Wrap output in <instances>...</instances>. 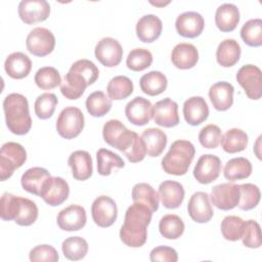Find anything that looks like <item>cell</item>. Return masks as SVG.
Returning a JSON list of instances; mask_svg holds the SVG:
<instances>
[{
	"label": "cell",
	"instance_id": "681fc988",
	"mask_svg": "<svg viewBox=\"0 0 262 262\" xmlns=\"http://www.w3.org/2000/svg\"><path fill=\"white\" fill-rule=\"evenodd\" d=\"M243 244L250 249H258L261 247L260 225L255 220H248L245 224L244 233L242 236Z\"/></svg>",
	"mask_w": 262,
	"mask_h": 262
},
{
	"label": "cell",
	"instance_id": "db71d44e",
	"mask_svg": "<svg viewBox=\"0 0 262 262\" xmlns=\"http://www.w3.org/2000/svg\"><path fill=\"white\" fill-rule=\"evenodd\" d=\"M149 259L152 262L157 261H163V262H176L178 260V254L177 252L167 246H159L154 248L150 251Z\"/></svg>",
	"mask_w": 262,
	"mask_h": 262
},
{
	"label": "cell",
	"instance_id": "d6a6232c",
	"mask_svg": "<svg viewBox=\"0 0 262 262\" xmlns=\"http://www.w3.org/2000/svg\"><path fill=\"white\" fill-rule=\"evenodd\" d=\"M223 174L224 177L231 182L246 179L252 174V164L248 159L243 157L232 158L225 164Z\"/></svg>",
	"mask_w": 262,
	"mask_h": 262
},
{
	"label": "cell",
	"instance_id": "277c9868",
	"mask_svg": "<svg viewBox=\"0 0 262 262\" xmlns=\"http://www.w3.org/2000/svg\"><path fill=\"white\" fill-rule=\"evenodd\" d=\"M194 154L195 149L190 141L183 139L175 140L162 159V168L170 175H184L188 171Z\"/></svg>",
	"mask_w": 262,
	"mask_h": 262
},
{
	"label": "cell",
	"instance_id": "f546056e",
	"mask_svg": "<svg viewBox=\"0 0 262 262\" xmlns=\"http://www.w3.org/2000/svg\"><path fill=\"white\" fill-rule=\"evenodd\" d=\"M51 175L45 168L33 167L28 169L20 178V183L23 188L35 195H39L43 183Z\"/></svg>",
	"mask_w": 262,
	"mask_h": 262
},
{
	"label": "cell",
	"instance_id": "3957f363",
	"mask_svg": "<svg viewBox=\"0 0 262 262\" xmlns=\"http://www.w3.org/2000/svg\"><path fill=\"white\" fill-rule=\"evenodd\" d=\"M3 111L8 130L16 135L27 134L32 127L29 102L19 93H10L3 100Z\"/></svg>",
	"mask_w": 262,
	"mask_h": 262
},
{
	"label": "cell",
	"instance_id": "484cf974",
	"mask_svg": "<svg viewBox=\"0 0 262 262\" xmlns=\"http://www.w3.org/2000/svg\"><path fill=\"white\" fill-rule=\"evenodd\" d=\"M32 69L30 57L23 52H13L9 54L4 62L6 74L12 79H23L27 77Z\"/></svg>",
	"mask_w": 262,
	"mask_h": 262
},
{
	"label": "cell",
	"instance_id": "8992f818",
	"mask_svg": "<svg viewBox=\"0 0 262 262\" xmlns=\"http://www.w3.org/2000/svg\"><path fill=\"white\" fill-rule=\"evenodd\" d=\"M85 119L82 111L77 106H67L56 120L57 133L66 139L77 137L83 130Z\"/></svg>",
	"mask_w": 262,
	"mask_h": 262
},
{
	"label": "cell",
	"instance_id": "4fadbf2b",
	"mask_svg": "<svg viewBox=\"0 0 262 262\" xmlns=\"http://www.w3.org/2000/svg\"><path fill=\"white\" fill-rule=\"evenodd\" d=\"M18 16L27 25L44 21L50 14V5L46 0H23L18 4Z\"/></svg>",
	"mask_w": 262,
	"mask_h": 262
},
{
	"label": "cell",
	"instance_id": "f907efd6",
	"mask_svg": "<svg viewBox=\"0 0 262 262\" xmlns=\"http://www.w3.org/2000/svg\"><path fill=\"white\" fill-rule=\"evenodd\" d=\"M123 154L126 156L129 162L138 163L142 161L146 156L145 145L141 137L135 132L131 141L127 145V147L123 150Z\"/></svg>",
	"mask_w": 262,
	"mask_h": 262
},
{
	"label": "cell",
	"instance_id": "8fae6325",
	"mask_svg": "<svg viewBox=\"0 0 262 262\" xmlns=\"http://www.w3.org/2000/svg\"><path fill=\"white\" fill-rule=\"evenodd\" d=\"M212 204L219 210L228 211L235 208L239 202L238 184L230 182L215 185L209 195Z\"/></svg>",
	"mask_w": 262,
	"mask_h": 262
},
{
	"label": "cell",
	"instance_id": "8d00e7d4",
	"mask_svg": "<svg viewBox=\"0 0 262 262\" xmlns=\"http://www.w3.org/2000/svg\"><path fill=\"white\" fill-rule=\"evenodd\" d=\"M85 105L92 117H103L112 108V99L102 91H94L86 98Z\"/></svg>",
	"mask_w": 262,
	"mask_h": 262
},
{
	"label": "cell",
	"instance_id": "ee69618b",
	"mask_svg": "<svg viewBox=\"0 0 262 262\" xmlns=\"http://www.w3.org/2000/svg\"><path fill=\"white\" fill-rule=\"evenodd\" d=\"M34 81L40 89L50 90L61 84V77L55 68L43 67L36 72Z\"/></svg>",
	"mask_w": 262,
	"mask_h": 262
},
{
	"label": "cell",
	"instance_id": "cb8c5ba5",
	"mask_svg": "<svg viewBox=\"0 0 262 262\" xmlns=\"http://www.w3.org/2000/svg\"><path fill=\"white\" fill-rule=\"evenodd\" d=\"M184 194V188L178 181L166 180L159 185V196L163 206L167 209L178 208L183 202Z\"/></svg>",
	"mask_w": 262,
	"mask_h": 262
},
{
	"label": "cell",
	"instance_id": "5b68a950",
	"mask_svg": "<svg viewBox=\"0 0 262 262\" xmlns=\"http://www.w3.org/2000/svg\"><path fill=\"white\" fill-rule=\"evenodd\" d=\"M27 160L25 147L13 141L6 142L0 150V179L4 181L12 176L15 169L20 168Z\"/></svg>",
	"mask_w": 262,
	"mask_h": 262
},
{
	"label": "cell",
	"instance_id": "603a6c76",
	"mask_svg": "<svg viewBox=\"0 0 262 262\" xmlns=\"http://www.w3.org/2000/svg\"><path fill=\"white\" fill-rule=\"evenodd\" d=\"M68 165L72 169V175L76 180L84 181L92 175V159L90 154L86 150L73 151L69 157Z\"/></svg>",
	"mask_w": 262,
	"mask_h": 262
},
{
	"label": "cell",
	"instance_id": "d4e9b609",
	"mask_svg": "<svg viewBox=\"0 0 262 262\" xmlns=\"http://www.w3.org/2000/svg\"><path fill=\"white\" fill-rule=\"evenodd\" d=\"M171 60L177 69L188 70L196 64L199 51L196 47L190 43H179L172 50Z\"/></svg>",
	"mask_w": 262,
	"mask_h": 262
},
{
	"label": "cell",
	"instance_id": "7dc6e473",
	"mask_svg": "<svg viewBox=\"0 0 262 262\" xmlns=\"http://www.w3.org/2000/svg\"><path fill=\"white\" fill-rule=\"evenodd\" d=\"M58 99L55 94L45 92L39 95L34 103V110L36 116L41 120H46L52 117Z\"/></svg>",
	"mask_w": 262,
	"mask_h": 262
},
{
	"label": "cell",
	"instance_id": "f5cc1de1",
	"mask_svg": "<svg viewBox=\"0 0 262 262\" xmlns=\"http://www.w3.org/2000/svg\"><path fill=\"white\" fill-rule=\"evenodd\" d=\"M19 196H15L11 193L4 192L1 196L0 203V216L2 220L10 221L14 220L18 207Z\"/></svg>",
	"mask_w": 262,
	"mask_h": 262
},
{
	"label": "cell",
	"instance_id": "e575fe53",
	"mask_svg": "<svg viewBox=\"0 0 262 262\" xmlns=\"http://www.w3.org/2000/svg\"><path fill=\"white\" fill-rule=\"evenodd\" d=\"M97 172L101 176H107L111 174L113 168H124L125 163L123 159L114 151L106 148H99L96 152Z\"/></svg>",
	"mask_w": 262,
	"mask_h": 262
},
{
	"label": "cell",
	"instance_id": "816d5d0a",
	"mask_svg": "<svg viewBox=\"0 0 262 262\" xmlns=\"http://www.w3.org/2000/svg\"><path fill=\"white\" fill-rule=\"evenodd\" d=\"M29 258L32 262H56L59 259L57 251L50 245H39L30 251Z\"/></svg>",
	"mask_w": 262,
	"mask_h": 262
},
{
	"label": "cell",
	"instance_id": "1f68e13d",
	"mask_svg": "<svg viewBox=\"0 0 262 262\" xmlns=\"http://www.w3.org/2000/svg\"><path fill=\"white\" fill-rule=\"evenodd\" d=\"M132 200L134 203L145 205L152 212H156L159 209V192H157L148 183H136L132 188Z\"/></svg>",
	"mask_w": 262,
	"mask_h": 262
},
{
	"label": "cell",
	"instance_id": "9c48e42d",
	"mask_svg": "<svg viewBox=\"0 0 262 262\" xmlns=\"http://www.w3.org/2000/svg\"><path fill=\"white\" fill-rule=\"evenodd\" d=\"M91 216L99 227H110L117 220L118 208L116 202L107 196L100 195L96 198L91 205Z\"/></svg>",
	"mask_w": 262,
	"mask_h": 262
},
{
	"label": "cell",
	"instance_id": "ab89813d",
	"mask_svg": "<svg viewBox=\"0 0 262 262\" xmlns=\"http://www.w3.org/2000/svg\"><path fill=\"white\" fill-rule=\"evenodd\" d=\"M106 91L111 99H125L133 92V82L126 76H116L110 80Z\"/></svg>",
	"mask_w": 262,
	"mask_h": 262
},
{
	"label": "cell",
	"instance_id": "2e32d148",
	"mask_svg": "<svg viewBox=\"0 0 262 262\" xmlns=\"http://www.w3.org/2000/svg\"><path fill=\"white\" fill-rule=\"evenodd\" d=\"M187 212L190 218L198 223L210 221L214 215V210L209 194L204 191L194 192L188 201Z\"/></svg>",
	"mask_w": 262,
	"mask_h": 262
},
{
	"label": "cell",
	"instance_id": "836d02e7",
	"mask_svg": "<svg viewBox=\"0 0 262 262\" xmlns=\"http://www.w3.org/2000/svg\"><path fill=\"white\" fill-rule=\"evenodd\" d=\"M248 135L245 131L237 128L227 130L221 137L220 144L224 151L228 154H235L243 151L248 145Z\"/></svg>",
	"mask_w": 262,
	"mask_h": 262
},
{
	"label": "cell",
	"instance_id": "52a82bcc",
	"mask_svg": "<svg viewBox=\"0 0 262 262\" xmlns=\"http://www.w3.org/2000/svg\"><path fill=\"white\" fill-rule=\"evenodd\" d=\"M26 45L30 53L42 57L53 51L55 47V37L48 29L38 27L29 33Z\"/></svg>",
	"mask_w": 262,
	"mask_h": 262
},
{
	"label": "cell",
	"instance_id": "30bf717a",
	"mask_svg": "<svg viewBox=\"0 0 262 262\" xmlns=\"http://www.w3.org/2000/svg\"><path fill=\"white\" fill-rule=\"evenodd\" d=\"M69 194L70 187L68 182L61 177L50 176L43 183L39 196L42 198L47 205L56 207L66 202Z\"/></svg>",
	"mask_w": 262,
	"mask_h": 262
},
{
	"label": "cell",
	"instance_id": "7bdbcfd3",
	"mask_svg": "<svg viewBox=\"0 0 262 262\" xmlns=\"http://www.w3.org/2000/svg\"><path fill=\"white\" fill-rule=\"evenodd\" d=\"M246 221L238 216H226L221 222V233L223 237L230 242H235L242 238Z\"/></svg>",
	"mask_w": 262,
	"mask_h": 262
},
{
	"label": "cell",
	"instance_id": "f1b7e54d",
	"mask_svg": "<svg viewBox=\"0 0 262 262\" xmlns=\"http://www.w3.org/2000/svg\"><path fill=\"white\" fill-rule=\"evenodd\" d=\"M140 137L145 145L146 154L152 158L159 157L167 145V135L159 128H147Z\"/></svg>",
	"mask_w": 262,
	"mask_h": 262
},
{
	"label": "cell",
	"instance_id": "74e56055",
	"mask_svg": "<svg viewBox=\"0 0 262 262\" xmlns=\"http://www.w3.org/2000/svg\"><path fill=\"white\" fill-rule=\"evenodd\" d=\"M184 227L182 219L175 214H167L159 222L160 233L168 239H177L180 237L184 232Z\"/></svg>",
	"mask_w": 262,
	"mask_h": 262
},
{
	"label": "cell",
	"instance_id": "4316f807",
	"mask_svg": "<svg viewBox=\"0 0 262 262\" xmlns=\"http://www.w3.org/2000/svg\"><path fill=\"white\" fill-rule=\"evenodd\" d=\"M239 10L232 3L221 4L215 12V24L221 32L233 31L239 23Z\"/></svg>",
	"mask_w": 262,
	"mask_h": 262
},
{
	"label": "cell",
	"instance_id": "7402d4cb",
	"mask_svg": "<svg viewBox=\"0 0 262 262\" xmlns=\"http://www.w3.org/2000/svg\"><path fill=\"white\" fill-rule=\"evenodd\" d=\"M162 30V20L155 14H145L141 16L136 24V35L138 39L144 43L156 41L161 36Z\"/></svg>",
	"mask_w": 262,
	"mask_h": 262
},
{
	"label": "cell",
	"instance_id": "6da1fadb",
	"mask_svg": "<svg viewBox=\"0 0 262 262\" xmlns=\"http://www.w3.org/2000/svg\"><path fill=\"white\" fill-rule=\"evenodd\" d=\"M152 211L140 203H133L126 213L120 229V238L128 247L139 248L147 239V226L152 217Z\"/></svg>",
	"mask_w": 262,
	"mask_h": 262
},
{
	"label": "cell",
	"instance_id": "11a10c76",
	"mask_svg": "<svg viewBox=\"0 0 262 262\" xmlns=\"http://www.w3.org/2000/svg\"><path fill=\"white\" fill-rule=\"evenodd\" d=\"M150 3H151L152 5H156V6H164V5H166V4H169L170 1H167V2H152V1H150Z\"/></svg>",
	"mask_w": 262,
	"mask_h": 262
},
{
	"label": "cell",
	"instance_id": "7c38bea8",
	"mask_svg": "<svg viewBox=\"0 0 262 262\" xmlns=\"http://www.w3.org/2000/svg\"><path fill=\"white\" fill-rule=\"evenodd\" d=\"M94 54L102 66L113 68L121 62L123 48L118 40L111 37H104L97 42Z\"/></svg>",
	"mask_w": 262,
	"mask_h": 262
},
{
	"label": "cell",
	"instance_id": "4dcf8cb0",
	"mask_svg": "<svg viewBox=\"0 0 262 262\" xmlns=\"http://www.w3.org/2000/svg\"><path fill=\"white\" fill-rule=\"evenodd\" d=\"M168 85L166 76L160 71H150L144 74L139 80V86L143 93L156 96L163 93Z\"/></svg>",
	"mask_w": 262,
	"mask_h": 262
},
{
	"label": "cell",
	"instance_id": "9a60e30c",
	"mask_svg": "<svg viewBox=\"0 0 262 262\" xmlns=\"http://www.w3.org/2000/svg\"><path fill=\"white\" fill-rule=\"evenodd\" d=\"M154 122L165 128H172L179 124L178 104L169 97L157 101L152 105Z\"/></svg>",
	"mask_w": 262,
	"mask_h": 262
},
{
	"label": "cell",
	"instance_id": "ba28073f",
	"mask_svg": "<svg viewBox=\"0 0 262 262\" xmlns=\"http://www.w3.org/2000/svg\"><path fill=\"white\" fill-rule=\"evenodd\" d=\"M261 70L254 64L243 66L236 74V81L250 99L257 100L262 94Z\"/></svg>",
	"mask_w": 262,
	"mask_h": 262
},
{
	"label": "cell",
	"instance_id": "e0dca14e",
	"mask_svg": "<svg viewBox=\"0 0 262 262\" xmlns=\"http://www.w3.org/2000/svg\"><path fill=\"white\" fill-rule=\"evenodd\" d=\"M56 221L59 228L64 231L80 230L87 221L86 211L82 206L70 205L58 213Z\"/></svg>",
	"mask_w": 262,
	"mask_h": 262
},
{
	"label": "cell",
	"instance_id": "c3c4849f",
	"mask_svg": "<svg viewBox=\"0 0 262 262\" xmlns=\"http://www.w3.org/2000/svg\"><path fill=\"white\" fill-rule=\"evenodd\" d=\"M221 137L220 128L214 124L205 126L199 133V141L206 148H216L220 144Z\"/></svg>",
	"mask_w": 262,
	"mask_h": 262
},
{
	"label": "cell",
	"instance_id": "83f0119b",
	"mask_svg": "<svg viewBox=\"0 0 262 262\" xmlns=\"http://www.w3.org/2000/svg\"><path fill=\"white\" fill-rule=\"evenodd\" d=\"M242 49L234 39H225L221 41L216 50L217 62L224 68L234 66L241 57Z\"/></svg>",
	"mask_w": 262,
	"mask_h": 262
},
{
	"label": "cell",
	"instance_id": "d6986e66",
	"mask_svg": "<svg viewBox=\"0 0 262 262\" xmlns=\"http://www.w3.org/2000/svg\"><path fill=\"white\" fill-rule=\"evenodd\" d=\"M175 28L180 36L195 38L202 34L205 28V20L202 14L196 11H185L177 16Z\"/></svg>",
	"mask_w": 262,
	"mask_h": 262
},
{
	"label": "cell",
	"instance_id": "60d3db41",
	"mask_svg": "<svg viewBox=\"0 0 262 262\" xmlns=\"http://www.w3.org/2000/svg\"><path fill=\"white\" fill-rule=\"evenodd\" d=\"M38 218V207L37 205L27 198L19 196L18 207L14 222L20 226L32 225Z\"/></svg>",
	"mask_w": 262,
	"mask_h": 262
},
{
	"label": "cell",
	"instance_id": "bcb514c9",
	"mask_svg": "<svg viewBox=\"0 0 262 262\" xmlns=\"http://www.w3.org/2000/svg\"><path fill=\"white\" fill-rule=\"evenodd\" d=\"M152 62V54L149 50L145 48H134L132 49L127 56L126 64L129 70L134 72H141Z\"/></svg>",
	"mask_w": 262,
	"mask_h": 262
},
{
	"label": "cell",
	"instance_id": "f35d334b",
	"mask_svg": "<svg viewBox=\"0 0 262 262\" xmlns=\"http://www.w3.org/2000/svg\"><path fill=\"white\" fill-rule=\"evenodd\" d=\"M63 256L71 261L83 259L88 252V243L81 236L67 237L61 244Z\"/></svg>",
	"mask_w": 262,
	"mask_h": 262
},
{
	"label": "cell",
	"instance_id": "ffe728a7",
	"mask_svg": "<svg viewBox=\"0 0 262 262\" xmlns=\"http://www.w3.org/2000/svg\"><path fill=\"white\" fill-rule=\"evenodd\" d=\"M183 117L190 126H198L209 117V106L202 96H192L183 103Z\"/></svg>",
	"mask_w": 262,
	"mask_h": 262
},
{
	"label": "cell",
	"instance_id": "d590c367",
	"mask_svg": "<svg viewBox=\"0 0 262 262\" xmlns=\"http://www.w3.org/2000/svg\"><path fill=\"white\" fill-rule=\"evenodd\" d=\"M128 130L129 129H127L121 121L112 119L104 123L102 128V137L108 145L119 149Z\"/></svg>",
	"mask_w": 262,
	"mask_h": 262
},
{
	"label": "cell",
	"instance_id": "ac0fdd59",
	"mask_svg": "<svg viewBox=\"0 0 262 262\" xmlns=\"http://www.w3.org/2000/svg\"><path fill=\"white\" fill-rule=\"evenodd\" d=\"M152 105L144 97L136 96L125 106V115L128 121L136 126L146 125L152 118Z\"/></svg>",
	"mask_w": 262,
	"mask_h": 262
},
{
	"label": "cell",
	"instance_id": "44dd1931",
	"mask_svg": "<svg viewBox=\"0 0 262 262\" xmlns=\"http://www.w3.org/2000/svg\"><path fill=\"white\" fill-rule=\"evenodd\" d=\"M233 86L225 81L213 84L209 89V98L215 110L224 112L230 108L233 103Z\"/></svg>",
	"mask_w": 262,
	"mask_h": 262
},
{
	"label": "cell",
	"instance_id": "5bb4252c",
	"mask_svg": "<svg viewBox=\"0 0 262 262\" xmlns=\"http://www.w3.org/2000/svg\"><path fill=\"white\" fill-rule=\"evenodd\" d=\"M220 172L221 160L215 155L207 154L198 160L193 169V176L198 182L209 184L219 177Z\"/></svg>",
	"mask_w": 262,
	"mask_h": 262
},
{
	"label": "cell",
	"instance_id": "f6af8a7d",
	"mask_svg": "<svg viewBox=\"0 0 262 262\" xmlns=\"http://www.w3.org/2000/svg\"><path fill=\"white\" fill-rule=\"evenodd\" d=\"M239 187V202L238 208L244 211L254 209L260 202V189L253 183L238 184Z\"/></svg>",
	"mask_w": 262,
	"mask_h": 262
},
{
	"label": "cell",
	"instance_id": "b9f144b4",
	"mask_svg": "<svg viewBox=\"0 0 262 262\" xmlns=\"http://www.w3.org/2000/svg\"><path fill=\"white\" fill-rule=\"evenodd\" d=\"M241 37L243 41L251 47H259L262 45V20L260 18H252L244 24L241 29Z\"/></svg>",
	"mask_w": 262,
	"mask_h": 262
},
{
	"label": "cell",
	"instance_id": "7a4b0ae2",
	"mask_svg": "<svg viewBox=\"0 0 262 262\" xmlns=\"http://www.w3.org/2000/svg\"><path fill=\"white\" fill-rule=\"evenodd\" d=\"M98 76L99 71L91 60L79 59L71 66L64 75L60 84V92L68 99H78L83 95L85 89L98 79Z\"/></svg>",
	"mask_w": 262,
	"mask_h": 262
}]
</instances>
